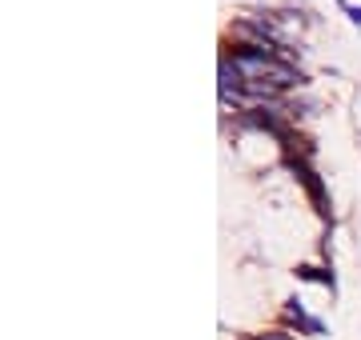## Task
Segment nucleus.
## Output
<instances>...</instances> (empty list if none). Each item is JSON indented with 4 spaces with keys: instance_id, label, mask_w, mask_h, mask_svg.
I'll return each instance as SVG.
<instances>
[{
    "instance_id": "nucleus-2",
    "label": "nucleus",
    "mask_w": 361,
    "mask_h": 340,
    "mask_svg": "<svg viewBox=\"0 0 361 340\" xmlns=\"http://www.w3.org/2000/svg\"><path fill=\"white\" fill-rule=\"evenodd\" d=\"M289 168H293V172L301 177V184L309 188V196H313V204H317V212H321V216H329V201H325V184H321V177H317V172L309 168V160H305V157H289Z\"/></svg>"
},
{
    "instance_id": "nucleus-5",
    "label": "nucleus",
    "mask_w": 361,
    "mask_h": 340,
    "mask_svg": "<svg viewBox=\"0 0 361 340\" xmlns=\"http://www.w3.org/2000/svg\"><path fill=\"white\" fill-rule=\"evenodd\" d=\"M341 8H345V16H349V24L353 28H361V4H345V0H337Z\"/></svg>"
},
{
    "instance_id": "nucleus-4",
    "label": "nucleus",
    "mask_w": 361,
    "mask_h": 340,
    "mask_svg": "<svg viewBox=\"0 0 361 340\" xmlns=\"http://www.w3.org/2000/svg\"><path fill=\"white\" fill-rule=\"evenodd\" d=\"M297 276H301V280H317V284H325V288L333 293V272L313 269V264H301V269H297Z\"/></svg>"
},
{
    "instance_id": "nucleus-1",
    "label": "nucleus",
    "mask_w": 361,
    "mask_h": 340,
    "mask_svg": "<svg viewBox=\"0 0 361 340\" xmlns=\"http://www.w3.org/2000/svg\"><path fill=\"white\" fill-rule=\"evenodd\" d=\"M229 60H233V68H237L245 80L273 84L277 92L297 89V84L305 80V76H301V68L289 65L285 56H277V52H257V48H249V45H237L233 52H229Z\"/></svg>"
},
{
    "instance_id": "nucleus-3",
    "label": "nucleus",
    "mask_w": 361,
    "mask_h": 340,
    "mask_svg": "<svg viewBox=\"0 0 361 340\" xmlns=\"http://www.w3.org/2000/svg\"><path fill=\"white\" fill-rule=\"evenodd\" d=\"M285 317L293 320V324H297L301 332H313V337H325V324H321L317 317H309V313H305V304H301L297 296H293V300L285 304Z\"/></svg>"
},
{
    "instance_id": "nucleus-6",
    "label": "nucleus",
    "mask_w": 361,
    "mask_h": 340,
    "mask_svg": "<svg viewBox=\"0 0 361 340\" xmlns=\"http://www.w3.org/2000/svg\"><path fill=\"white\" fill-rule=\"evenodd\" d=\"M253 340H297V337H289V332H265V337H253Z\"/></svg>"
}]
</instances>
